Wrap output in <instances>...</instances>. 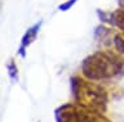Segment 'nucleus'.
Returning a JSON list of instances; mask_svg holds the SVG:
<instances>
[{
	"mask_svg": "<svg viewBox=\"0 0 124 122\" xmlns=\"http://www.w3.org/2000/svg\"><path fill=\"white\" fill-rule=\"evenodd\" d=\"M80 73L88 80L107 82L124 75V55L114 49H100L81 60Z\"/></svg>",
	"mask_w": 124,
	"mask_h": 122,
	"instance_id": "1",
	"label": "nucleus"
},
{
	"mask_svg": "<svg viewBox=\"0 0 124 122\" xmlns=\"http://www.w3.org/2000/svg\"><path fill=\"white\" fill-rule=\"evenodd\" d=\"M72 102L85 108L105 113L108 105V91L101 82L92 81L83 75H74L70 78Z\"/></svg>",
	"mask_w": 124,
	"mask_h": 122,
	"instance_id": "2",
	"label": "nucleus"
},
{
	"mask_svg": "<svg viewBox=\"0 0 124 122\" xmlns=\"http://www.w3.org/2000/svg\"><path fill=\"white\" fill-rule=\"evenodd\" d=\"M56 122H112L105 113L76 104L65 103L54 110Z\"/></svg>",
	"mask_w": 124,
	"mask_h": 122,
	"instance_id": "3",
	"label": "nucleus"
},
{
	"mask_svg": "<svg viewBox=\"0 0 124 122\" xmlns=\"http://www.w3.org/2000/svg\"><path fill=\"white\" fill-rule=\"evenodd\" d=\"M41 25H43L41 21L36 22V23H34L32 26H31V27L27 28L26 31H25V33L22 35V37H21V43H19V46H18V50H17L18 55L21 57V58H25L27 49H29L31 45L34 44V41L36 40L39 32H40Z\"/></svg>",
	"mask_w": 124,
	"mask_h": 122,
	"instance_id": "4",
	"label": "nucleus"
},
{
	"mask_svg": "<svg viewBox=\"0 0 124 122\" xmlns=\"http://www.w3.org/2000/svg\"><path fill=\"white\" fill-rule=\"evenodd\" d=\"M116 30L108 25H100L94 30V39L103 49H112V40H114Z\"/></svg>",
	"mask_w": 124,
	"mask_h": 122,
	"instance_id": "5",
	"label": "nucleus"
},
{
	"mask_svg": "<svg viewBox=\"0 0 124 122\" xmlns=\"http://www.w3.org/2000/svg\"><path fill=\"white\" fill-rule=\"evenodd\" d=\"M108 26H112L119 31H124V5H120L119 8L110 12V23Z\"/></svg>",
	"mask_w": 124,
	"mask_h": 122,
	"instance_id": "6",
	"label": "nucleus"
},
{
	"mask_svg": "<svg viewBox=\"0 0 124 122\" xmlns=\"http://www.w3.org/2000/svg\"><path fill=\"white\" fill-rule=\"evenodd\" d=\"M112 49L116 50L119 54L124 55V31H116L114 40H112Z\"/></svg>",
	"mask_w": 124,
	"mask_h": 122,
	"instance_id": "7",
	"label": "nucleus"
},
{
	"mask_svg": "<svg viewBox=\"0 0 124 122\" xmlns=\"http://www.w3.org/2000/svg\"><path fill=\"white\" fill-rule=\"evenodd\" d=\"M7 71H8V76L12 81H17L18 80V67L16 64L14 59H10L9 62L7 63Z\"/></svg>",
	"mask_w": 124,
	"mask_h": 122,
	"instance_id": "8",
	"label": "nucleus"
},
{
	"mask_svg": "<svg viewBox=\"0 0 124 122\" xmlns=\"http://www.w3.org/2000/svg\"><path fill=\"white\" fill-rule=\"evenodd\" d=\"M76 3H78V0H66V1H63L62 4L58 5V10H61V12H67V10L74 8V5H75Z\"/></svg>",
	"mask_w": 124,
	"mask_h": 122,
	"instance_id": "9",
	"label": "nucleus"
},
{
	"mask_svg": "<svg viewBox=\"0 0 124 122\" xmlns=\"http://www.w3.org/2000/svg\"><path fill=\"white\" fill-rule=\"evenodd\" d=\"M122 5H124V0H122Z\"/></svg>",
	"mask_w": 124,
	"mask_h": 122,
	"instance_id": "10",
	"label": "nucleus"
}]
</instances>
